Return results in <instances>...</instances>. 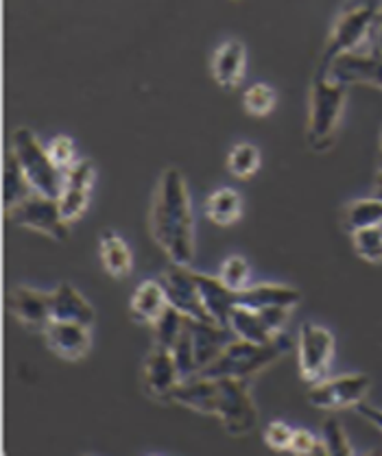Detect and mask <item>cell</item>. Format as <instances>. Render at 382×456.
Wrapping results in <instances>:
<instances>
[{"label": "cell", "mask_w": 382, "mask_h": 456, "mask_svg": "<svg viewBox=\"0 0 382 456\" xmlns=\"http://www.w3.org/2000/svg\"><path fill=\"white\" fill-rule=\"evenodd\" d=\"M171 402L199 415L216 417L230 436H248L258 428V406L245 378H188L173 393Z\"/></svg>", "instance_id": "obj_1"}, {"label": "cell", "mask_w": 382, "mask_h": 456, "mask_svg": "<svg viewBox=\"0 0 382 456\" xmlns=\"http://www.w3.org/2000/svg\"><path fill=\"white\" fill-rule=\"evenodd\" d=\"M149 230L168 260L191 266L195 260V216L180 168H164L153 192Z\"/></svg>", "instance_id": "obj_2"}, {"label": "cell", "mask_w": 382, "mask_h": 456, "mask_svg": "<svg viewBox=\"0 0 382 456\" xmlns=\"http://www.w3.org/2000/svg\"><path fill=\"white\" fill-rule=\"evenodd\" d=\"M293 349V341L289 334L280 332L273 341L269 343H251L245 338L236 337L225 346L224 352L206 365L197 376H230V378H245L251 380L256 373L269 370L271 365L287 356Z\"/></svg>", "instance_id": "obj_3"}, {"label": "cell", "mask_w": 382, "mask_h": 456, "mask_svg": "<svg viewBox=\"0 0 382 456\" xmlns=\"http://www.w3.org/2000/svg\"><path fill=\"white\" fill-rule=\"evenodd\" d=\"M347 99V86L330 75H315L308 96L306 144L311 151L326 153L335 147L337 129L341 123L343 105Z\"/></svg>", "instance_id": "obj_4"}, {"label": "cell", "mask_w": 382, "mask_h": 456, "mask_svg": "<svg viewBox=\"0 0 382 456\" xmlns=\"http://www.w3.org/2000/svg\"><path fill=\"white\" fill-rule=\"evenodd\" d=\"M380 12L382 0H345L341 12L337 13L330 33H328L315 75H328L330 64L338 55L354 53L361 44L370 40V33Z\"/></svg>", "instance_id": "obj_5"}, {"label": "cell", "mask_w": 382, "mask_h": 456, "mask_svg": "<svg viewBox=\"0 0 382 456\" xmlns=\"http://www.w3.org/2000/svg\"><path fill=\"white\" fill-rule=\"evenodd\" d=\"M12 153L16 155L24 177L31 183L33 192L60 199L64 188L66 171H61L48 155V149L37 140L28 127H20L12 135Z\"/></svg>", "instance_id": "obj_6"}, {"label": "cell", "mask_w": 382, "mask_h": 456, "mask_svg": "<svg viewBox=\"0 0 382 456\" xmlns=\"http://www.w3.org/2000/svg\"><path fill=\"white\" fill-rule=\"evenodd\" d=\"M4 218L13 223V225L45 234L57 242H66L70 239V227H68L70 223L61 215L60 201L53 197L40 195V192H31L22 201H18L16 206L7 208Z\"/></svg>", "instance_id": "obj_7"}, {"label": "cell", "mask_w": 382, "mask_h": 456, "mask_svg": "<svg viewBox=\"0 0 382 456\" xmlns=\"http://www.w3.org/2000/svg\"><path fill=\"white\" fill-rule=\"evenodd\" d=\"M335 337L319 323H302L297 332V361L299 376L306 385H319L326 380L335 358Z\"/></svg>", "instance_id": "obj_8"}, {"label": "cell", "mask_w": 382, "mask_h": 456, "mask_svg": "<svg viewBox=\"0 0 382 456\" xmlns=\"http://www.w3.org/2000/svg\"><path fill=\"white\" fill-rule=\"evenodd\" d=\"M291 317V308L287 305H264V308H249L236 305L230 314V328L239 338L251 343H269L282 332Z\"/></svg>", "instance_id": "obj_9"}, {"label": "cell", "mask_w": 382, "mask_h": 456, "mask_svg": "<svg viewBox=\"0 0 382 456\" xmlns=\"http://www.w3.org/2000/svg\"><path fill=\"white\" fill-rule=\"evenodd\" d=\"M371 389V380L367 373H345V376L326 378L319 385H313L308 391V402L321 411L356 409L365 402Z\"/></svg>", "instance_id": "obj_10"}, {"label": "cell", "mask_w": 382, "mask_h": 456, "mask_svg": "<svg viewBox=\"0 0 382 456\" xmlns=\"http://www.w3.org/2000/svg\"><path fill=\"white\" fill-rule=\"evenodd\" d=\"M159 284H162L164 293H167L168 304L173 308L180 310L188 319H197V322H212L207 314L206 304H203L199 284L195 280V269L186 265H171L159 273Z\"/></svg>", "instance_id": "obj_11"}, {"label": "cell", "mask_w": 382, "mask_h": 456, "mask_svg": "<svg viewBox=\"0 0 382 456\" xmlns=\"http://www.w3.org/2000/svg\"><path fill=\"white\" fill-rule=\"evenodd\" d=\"M140 382H142V391L149 400L171 402L173 393L183 382L182 371L171 349L159 346L151 347V352L147 354L142 362Z\"/></svg>", "instance_id": "obj_12"}, {"label": "cell", "mask_w": 382, "mask_h": 456, "mask_svg": "<svg viewBox=\"0 0 382 456\" xmlns=\"http://www.w3.org/2000/svg\"><path fill=\"white\" fill-rule=\"evenodd\" d=\"M94 182L96 171L90 159H77L66 171L64 188H61V195L57 201H60L61 215H64L68 223L79 221L84 212L88 210Z\"/></svg>", "instance_id": "obj_13"}, {"label": "cell", "mask_w": 382, "mask_h": 456, "mask_svg": "<svg viewBox=\"0 0 382 456\" xmlns=\"http://www.w3.org/2000/svg\"><path fill=\"white\" fill-rule=\"evenodd\" d=\"M42 334H45L48 349L61 361L77 362L90 354L92 332L90 326H84V323L53 319Z\"/></svg>", "instance_id": "obj_14"}, {"label": "cell", "mask_w": 382, "mask_h": 456, "mask_svg": "<svg viewBox=\"0 0 382 456\" xmlns=\"http://www.w3.org/2000/svg\"><path fill=\"white\" fill-rule=\"evenodd\" d=\"M12 313L24 328L31 332H45L48 323L53 322L51 313V293L33 286L20 284L12 290L9 297Z\"/></svg>", "instance_id": "obj_15"}, {"label": "cell", "mask_w": 382, "mask_h": 456, "mask_svg": "<svg viewBox=\"0 0 382 456\" xmlns=\"http://www.w3.org/2000/svg\"><path fill=\"white\" fill-rule=\"evenodd\" d=\"M328 75L341 84H370L382 87V57L374 53H343L330 64Z\"/></svg>", "instance_id": "obj_16"}, {"label": "cell", "mask_w": 382, "mask_h": 456, "mask_svg": "<svg viewBox=\"0 0 382 456\" xmlns=\"http://www.w3.org/2000/svg\"><path fill=\"white\" fill-rule=\"evenodd\" d=\"M245 66H248V51L240 40H225L212 55V77L224 90H234L240 86L245 77Z\"/></svg>", "instance_id": "obj_17"}, {"label": "cell", "mask_w": 382, "mask_h": 456, "mask_svg": "<svg viewBox=\"0 0 382 456\" xmlns=\"http://www.w3.org/2000/svg\"><path fill=\"white\" fill-rule=\"evenodd\" d=\"M51 313L57 322H75L94 326L96 310L70 282H60L51 290Z\"/></svg>", "instance_id": "obj_18"}, {"label": "cell", "mask_w": 382, "mask_h": 456, "mask_svg": "<svg viewBox=\"0 0 382 456\" xmlns=\"http://www.w3.org/2000/svg\"><path fill=\"white\" fill-rule=\"evenodd\" d=\"M188 326L192 332V343H195V356L199 371L206 365H210L230 341H234L236 334L230 326H221L216 322H197V319H188Z\"/></svg>", "instance_id": "obj_19"}, {"label": "cell", "mask_w": 382, "mask_h": 456, "mask_svg": "<svg viewBox=\"0 0 382 456\" xmlns=\"http://www.w3.org/2000/svg\"><path fill=\"white\" fill-rule=\"evenodd\" d=\"M195 280L199 284L201 299L212 322L221 323V326H230V314L236 308V290L225 286L221 278L199 273V271H195Z\"/></svg>", "instance_id": "obj_20"}, {"label": "cell", "mask_w": 382, "mask_h": 456, "mask_svg": "<svg viewBox=\"0 0 382 456\" xmlns=\"http://www.w3.org/2000/svg\"><path fill=\"white\" fill-rule=\"evenodd\" d=\"M167 308L168 299L159 280H144L142 284H138V289L132 295V302H129L132 322L140 323V326H153Z\"/></svg>", "instance_id": "obj_21"}, {"label": "cell", "mask_w": 382, "mask_h": 456, "mask_svg": "<svg viewBox=\"0 0 382 456\" xmlns=\"http://www.w3.org/2000/svg\"><path fill=\"white\" fill-rule=\"evenodd\" d=\"M299 302H302V293L284 284H256L236 290V305H249V308H264V305L295 308Z\"/></svg>", "instance_id": "obj_22"}, {"label": "cell", "mask_w": 382, "mask_h": 456, "mask_svg": "<svg viewBox=\"0 0 382 456\" xmlns=\"http://www.w3.org/2000/svg\"><path fill=\"white\" fill-rule=\"evenodd\" d=\"M99 245H101V262H103V269L108 271L110 278L114 280L127 278L134 269V256L123 236L116 234L114 230H105L103 236H101Z\"/></svg>", "instance_id": "obj_23"}, {"label": "cell", "mask_w": 382, "mask_h": 456, "mask_svg": "<svg viewBox=\"0 0 382 456\" xmlns=\"http://www.w3.org/2000/svg\"><path fill=\"white\" fill-rule=\"evenodd\" d=\"M203 212H206L207 221L215 223L216 227H230L239 221L240 215H243V199H240L239 191H234V188H216V191L206 199Z\"/></svg>", "instance_id": "obj_24"}, {"label": "cell", "mask_w": 382, "mask_h": 456, "mask_svg": "<svg viewBox=\"0 0 382 456\" xmlns=\"http://www.w3.org/2000/svg\"><path fill=\"white\" fill-rule=\"evenodd\" d=\"M374 225H382V199L371 195L347 203L345 210H343V227L350 234L356 230H362V227Z\"/></svg>", "instance_id": "obj_25"}, {"label": "cell", "mask_w": 382, "mask_h": 456, "mask_svg": "<svg viewBox=\"0 0 382 456\" xmlns=\"http://www.w3.org/2000/svg\"><path fill=\"white\" fill-rule=\"evenodd\" d=\"M4 177H3V206L4 210L12 206H16L18 201H22L24 197H28L33 192L31 183L24 177L20 164H18L16 155L9 153L4 158Z\"/></svg>", "instance_id": "obj_26"}, {"label": "cell", "mask_w": 382, "mask_h": 456, "mask_svg": "<svg viewBox=\"0 0 382 456\" xmlns=\"http://www.w3.org/2000/svg\"><path fill=\"white\" fill-rule=\"evenodd\" d=\"M186 314H182L180 310L173 308V305L168 304V308L164 310L162 317L153 323V346L173 349L177 338H180V334L183 332V328H186Z\"/></svg>", "instance_id": "obj_27"}, {"label": "cell", "mask_w": 382, "mask_h": 456, "mask_svg": "<svg viewBox=\"0 0 382 456\" xmlns=\"http://www.w3.org/2000/svg\"><path fill=\"white\" fill-rule=\"evenodd\" d=\"M260 168V151L256 144L239 142L227 153V171L236 179H251Z\"/></svg>", "instance_id": "obj_28"}, {"label": "cell", "mask_w": 382, "mask_h": 456, "mask_svg": "<svg viewBox=\"0 0 382 456\" xmlns=\"http://www.w3.org/2000/svg\"><path fill=\"white\" fill-rule=\"evenodd\" d=\"M352 245L361 260L370 265H382V225L352 232Z\"/></svg>", "instance_id": "obj_29"}, {"label": "cell", "mask_w": 382, "mask_h": 456, "mask_svg": "<svg viewBox=\"0 0 382 456\" xmlns=\"http://www.w3.org/2000/svg\"><path fill=\"white\" fill-rule=\"evenodd\" d=\"M275 101H278V96L269 84H254L243 92V108L256 118L269 116L275 108Z\"/></svg>", "instance_id": "obj_30"}, {"label": "cell", "mask_w": 382, "mask_h": 456, "mask_svg": "<svg viewBox=\"0 0 382 456\" xmlns=\"http://www.w3.org/2000/svg\"><path fill=\"white\" fill-rule=\"evenodd\" d=\"M171 352L173 356H175L177 367H180L183 380L195 378L197 373H199V365H197V356H195V343H192V332H191V326H188V322Z\"/></svg>", "instance_id": "obj_31"}, {"label": "cell", "mask_w": 382, "mask_h": 456, "mask_svg": "<svg viewBox=\"0 0 382 456\" xmlns=\"http://www.w3.org/2000/svg\"><path fill=\"white\" fill-rule=\"evenodd\" d=\"M219 278L224 280L225 286H230L232 290H243L249 286L251 280V266L245 256H227L221 265V273Z\"/></svg>", "instance_id": "obj_32"}, {"label": "cell", "mask_w": 382, "mask_h": 456, "mask_svg": "<svg viewBox=\"0 0 382 456\" xmlns=\"http://www.w3.org/2000/svg\"><path fill=\"white\" fill-rule=\"evenodd\" d=\"M321 439L326 444L328 454H354V448L350 445V439H347L345 430L338 424L337 419H326L321 428Z\"/></svg>", "instance_id": "obj_33"}, {"label": "cell", "mask_w": 382, "mask_h": 456, "mask_svg": "<svg viewBox=\"0 0 382 456\" xmlns=\"http://www.w3.org/2000/svg\"><path fill=\"white\" fill-rule=\"evenodd\" d=\"M293 435H295V428L287 424V421H271L267 424V428H264V444L269 445L271 450H275V452H289L291 450V444H293Z\"/></svg>", "instance_id": "obj_34"}, {"label": "cell", "mask_w": 382, "mask_h": 456, "mask_svg": "<svg viewBox=\"0 0 382 456\" xmlns=\"http://www.w3.org/2000/svg\"><path fill=\"white\" fill-rule=\"evenodd\" d=\"M46 149L53 162H55L61 171H68V168L77 162V147L75 142H72V138H68V135H55V138L48 142Z\"/></svg>", "instance_id": "obj_35"}, {"label": "cell", "mask_w": 382, "mask_h": 456, "mask_svg": "<svg viewBox=\"0 0 382 456\" xmlns=\"http://www.w3.org/2000/svg\"><path fill=\"white\" fill-rule=\"evenodd\" d=\"M289 452L293 454H328L326 444H323L321 436H315L311 430L306 428H295L293 444Z\"/></svg>", "instance_id": "obj_36"}, {"label": "cell", "mask_w": 382, "mask_h": 456, "mask_svg": "<svg viewBox=\"0 0 382 456\" xmlns=\"http://www.w3.org/2000/svg\"><path fill=\"white\" fill-rule=\"evenodd\" d=\"M356 413H359L362 419L370 421V424H374L376 428L382 430V409H376V406L367 404V402H361V404L356 406Z\"/></svg>", "instance_id": "obj_37"}, {"label": "cell", "mask_w": 382, "mask_h": 456, "mask_svg": "<svg viewBox=\"0 0 382 456\" xmlns=\"http://www.w3.org/2000/svg\"><path fill=\"white\" fill-rule=\"evenodd\" d=\"M374 197L382 199V168H378V173H376V179H374Z\"/></svg>", "instance_id": "obj_38"}, {"label": "cell", "mask_w": 382, "mask_h": 456, "mask_svg": "<svg viewBox=\"0 0 382 456\" xmlns=\"http://www.w3.org/2000/svg\"><path fill=\"white\" fill-rule=\"evenodd\" d=\"M378 168H382V129H380V167Z\"/></svg>", "instance_id": "obj_39"}]
</instances>
